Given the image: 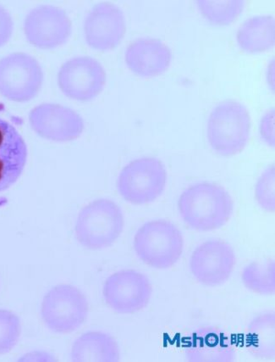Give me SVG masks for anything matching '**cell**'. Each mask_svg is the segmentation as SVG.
I'll return each instance as SVG.
<instances>
[{"label":"cell","mask_w":275,"mask_h":362,"mask_svg":"<svg viewBox=\"0 0 275 362\" xmlns=\"http://www.w3.org/2000/svg\"><path fill=\"white\" fill-rule=\"evenodd\" d=\"M178 209L185 223L197 231L209 232L222 228L231 219L234 203L221 186L199 182L181 195Z\"/></svg>","instance_id":"1"},{"label":"cell","mask_w":275,"mask_h":362,"mask_svg":"<svg viewBox=\"0 0 275 362\" xmlns=\"http://www.w3.org/2000/svg\"><path fill=\"white\" fill-rule=\"evenodd\" d=\"M124 224V215L117 204L107 199H97L79 213L75 237L85 248L104 250L120 238Z\"/></svg>","instance_id":"2"},{"label":"cell","mask_w":275,"mask_h":362,"mask_svg":"<svg viewBox=\"0 0 275 362\" xmlns=\"http://www.w3.org/2000/svg\"><path fill=\"white\" fill-rule=\"evenodd\" d=\"M184 240L175 225L164 220L152 221L142 226L134 238L138 257L156 269H168L179 261Z\"/></svg>","instance_id":"3"},{"label":"cell","mask_w":275,"mask_h":362,"mask_svg":"<svg viewBox=\"0 0 275 362\" xmlns=\"http://www.w3.org/2000/svg\"><path fill=\"white\" fill-rule=\"evenodd\" d=\"M251 118L247 108L236 101L223 102L211 112L207 138L212 148L224 156L238 154L249 140Z\"/></svg>","instance_id":"4"},{"label":"cell","mask_w":275,"mask_h":362,"mask_svg":"<svg viewBox=\"0 0 275 362\" xmlns=\"http://www.w3.org/2000/svg\"><path fill=\"white\" fill-rule=\"evenodd\" d=\"M88 301L72 285L62 284L47 293L42 302L41 316L48 329L56 334L78 329L88 316Z\"/></svg>","instance_id":"5"},{"label":"cell","mask_w":275,"mask_h":362,"mask_svg":"<svg viewBox=\"0 0 275 362\" xmlns=\"http://www.w3.org/2000/svg\"><path fill=\"white\" fill-rule=\"evenodd\" d=\"M167 182L164 165L158 159L144 157L123 168L117 182L123 199L133 204L154 202L162 194Z\"/></svg>","instance_id":"6"},{"label":"cell","mask_w":275,"mask_h":362,"mask_svg":"<svg viewBox=\"0 0 275 362\" xmlns=\"http://www.w3.org/2000/svg\"><path fill=\"white\" fill-rule=\"evenodd\" d=\"M44 83V71L37 59L14 53L0 59V95L18 103L32 100Z\"/></svg>","instance_id":"7"},{"label":"cell","mask_w":275,"mask_h":362,"mask_svg":"<svg viewBox=\"0 0 275 362\" xmlns=\"http://www.w3.org/2000/svg\"><path fill=\"white\" fill-rule=\"evenodd\" d=\"M152 293L149 279L134 270L116 272L105 281L103 288L106 304L121 314H133L145 309Z\"/></svg>","instance_id":"8"},{"label":"cell","mask_w":275,"mask_h":362,"mask_svg":"<svg viewBox=\"0 0 275 362\" xmlns=\"http://www.w3.org/2000/svg\"><path fill=\"white\" fill-rule=\"evenodd\" d=\"M106 83V72L97 59L79 57L63 63L58 74L61 90L70 99L89 101L103 90Z\"/></svg>","instance_id":"9"},{"label":"cell","mask_w":275,"mask_h":362,"mask_svg":"<svg viewBox=\"0 0 275 362\" xmlns=\"http://www.w3.org/2000/svg\"><path fill=\"white\" fill-rule=\"evenodd\" d=\"M71 21L66 11L53 6L34 8L24 23L27 40L42 49H53L65 45L71 37Z\"/></svg>","instance_id":"10"},{"label":"cell","mask_w":275,"mask_h":362,"mask_svg":"<svg viewBox=\"0 0 275 362\" xmlns=\"http://www.w3.org/2000/svg\"><path fill=\"white\" fill-rule=\"evenodd\" d=\"M236 265L234 250L227 243L212 240L199 245L190 257L194 278L205 286H219L231 278Z\"/></svg>","instance_id":"11"},{"label":"cell","mask_w":275,"mask_h":362,"mask_svg":"<svg viewBox=\"0 0 275 362\" xmlns=\"http://www.w3.org/2000/svg\"><path fill=\"white\" fill-rule=\"evenodd\" d=\"M29 122L40 137L54 142H70L84 130L82 117L75 110L57 104H42L31 110Z\"/></svg>","instance_id":"12"},{"label":"cell","mask_w":275,"mask_h":362,"mask_svg":"<svg viewBox=\"0 0 275 362\" xmlns=\"http://www.w3.org/2000/svg\"><path fill=\"white\" fill-rule=\"evenodd\" d=\"M124 13L116 4H97L84 21L85 38L89 46L99 50L116 48L125 36Z\"/></svg>","instance_id":"13"},{"label":"cell","mask_w":275,"mask_h":362,"mask_svg":"<svg viewBox=\"0 0 275 362\" xmlns=\"http://www.w3.org/2000/svg\"><path fill=\"white\" fill-rule=\"evenodd\" d=\"M28 146L16 127L0 118V192L19 180L28 160Z\"/></svg>","instance_id":"14"},{"label":"cell","mask_w":275,"mask_h":362,"mask_svg":"<svg viewBox=\"0 0 275 362\" xmlns=\"http://www.w3.org/2000/svg\"><path fill=\"white\" fill-rule=\"evenodd\" d=\"M236 356L230 336L215 327H201L194 332L185 346L186 360L190 362H231L235 361Z\"/></svg>","instance_id":"15"},{"label":"cell","mask_w":275,"mask_h":362,"mask_svg":"<svg viewBox=\"0 0 275 362\" xmlns=\"http://www.w3.org/2000/svg\"><path fill=\"white\" fill-rule=\"evenodd\" d=\"M126 65L141 76H154L167 70L171 62V51L162 41L142 37L131 42L126 51Z\"/></svg>","instance_id":"16"},{"label":"cell","mask_w":275,"mask_h":362,"mask_svg":"<svg viewBox=\"0 0 275 362\" xmlns=\"http://www.w3.org/2000/svg\"><path fill=\"white\" fill-rule=\"evenodd\" d=\"M71 358L75 362H117L121 360V351L111 335L88 332L75 340Z\"/></svg>","instance_id":"17"},{"label":"cell","mask_w":275,"mask_h":362,"mask_svg":"<svg viewBox=\"0 0 275 362\" xmlns=\"http://www.w3.org/2000/svg\"><path fill=\"white\" fill-rule=\"evenodd\" d=\"M274 312L259 315L250 323L245 336V346L252 356L271 360L275 357Z\"/></svg>","instance_id":"18"},{"label":"cell","mask_w":275,"mask_h":362,"mask_svg":"<svg viewBox=\"0 0 275 362\" xmlns=\"http://www.w3.org/2000/svg\"><path fill=\"white\" fill-rule=\"evenodd\" d=\"M237 42L250 53L262 52L274 45V17L256 16L245 21L237 31Z\"/></svg>","instance_id":"19"},{"label":"cell","mask_w":275,"mask_h":362,"mask_svg":"<svg viewBox=\"0 0 275 362\" xmlns=\"http://www.w3.org/2000/svg\"><path fill=\"white\" fill-rule=\"evenodd\" d=\"M244 286L261 296H272L275 292L274 262H253L245 267L241 275Z\"/></svg>","instance_id":"20"},{"label":"cell","mask_w":275,"mask_h":362,"mask_svg":"<svg viewBox=\"0 0 275 362\" xmlns=\"http://www.w3.org/2000/svg\"><path fill=\"white\" fill-rule=\"evenodd\" d=\"M197 4L202 14L218 25L232 23L245 6L243 0H198Z\"/></svg>","instance_id":"21"},{"label":"cell","mask_w":275,"mask_h":362,"mask_svg":"<svg viewBox=\"0 0 275 362\" xmlns=\"http://www.w3.org/2000/svg\"><path fill=\"white\" fill-rule=\"evenodd\" d=\"M20 334L19 317L10 310H0V355L6 354L14 349Z\"/></svg>","instance_id":"22"},{"label":"cell","mask_w":275,"mask_h":362,"mask_svg":"<svg viewBox=\"0 0 275 362\" xmlns=\"http://www.w3.org/2000/svg\"><path fill=\"white\" fill-rule=\"evenodd\" d=\"M258 204L269 212H274V167H269L262 173L258 180L255 190Z\"/></svg>","instance_id":"23"},{"label":"cell","mask_w":275,"mask_h":362,"mask_svg":"<svg viewBox=\"0 0 275 362\" xmlns=\"http://www.w3.org/2000/svg\"><path fill=\"white\" fill-rule=\"evenodd\" d=\"M260 134L264 141L269 146H274V112L269 110L262 117L260 124Z\"/></svg>","instance_id":"24"},{"label":"cell","mask_w":275,"mask_h":362,"mask_svg":"<svg viewBox=\"0 0 275 362\" xmlns=\"http://www.w3.org/2000/svg\"><path fill=\"white\" fill-rule=\"evenodd\" d=\"M14 24L10 13L0 6V47L4 46L12 36Z\"/></svg>","instance_id":"25"}]
</instances>
